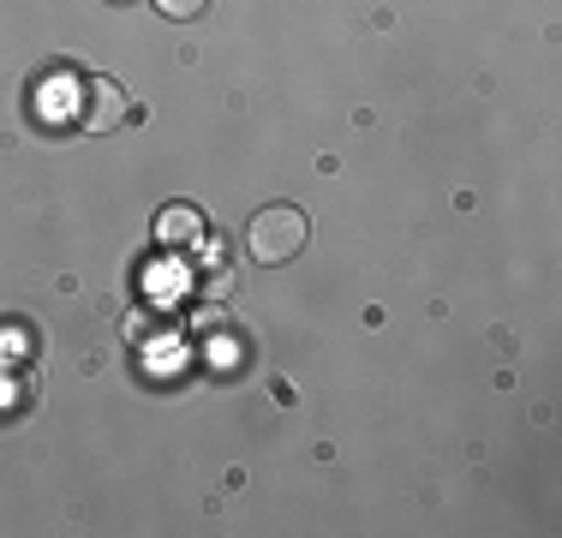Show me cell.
<instances>
[{"mask_svg":"<svg viewBox=\"0 0 562 538\" xmlns=\"http://www.w3.org/2000/svg\"><path fill=\"white\" fill-rule=\"evenodd\" d=\"M305 234H312V222H305L300 204H263L258 215L246 222V251L251 264H288L305 251Z\"/></svg>","mask_w":562,"mask_h":538,"instance_id":"1","label":"cell"},{"mask_svg":"<svg viewBox=\"0 0 562 538\" xmlns=\"http://www.w3.org/2000/svg\"><path fill=\"white\" fill-rule=\"evenodd\" d=\"M78 120H85L90 132H114L120 120H132V102H126V90L114 85V78H85L78 85Z\"/></svg>","mask_w":562,"mask_h":538,"instance_id":"2","label":"cell"},{"mask_svg":"<svg viewBox=\"0 0 562 538\" xmlns=\"http://www.w3.org/2000/svg\"><path fill=\"white\" fill-rule=\"evenodd\" d=\"M210 239V222H204V210H192V204H168L162 215H156V246L162 251H198Z\"/></svg>","mask_w":562,"mask_h":538,"instance_id":"3","label":"cell"},{"mask_svg":"<svg viewBox=\"0 0 562 538\" xmlns=\"http://www.w3.org/2000/svg\"><path fill=\"white\" fill-rule=\"evenodd\" d=\"M192 269L204 276V293H210V300H227V293L239 288V281H234V251L216 246V239H204V246L192 251Z\"/></svg>","mask_w":562,"mask_h":538,"instance_id":"4","label":"cell"},{"mask_svg":"<svg viewBox=\"0 0 562 538\" xmlns=\"http://www.w3.org/2000/svg\"><path fill=\"white\" fill-rule=\"evenodd\" d=\"M204 7H210V0H156V12H162V19H198Z\"/></svg>","mask_w":562,"mask_h":538,"instance_id":"5","label":"cell"},{"mask_svg":"<svg viewBox=\"0 0 562 538\" xmlns=\"http://www.w3.org/2000/svg\"><path fill=\"white\" fill-rule=\"evenodd\" d=\"M114 7H126V0H114Z\"/></svg>","mask_w":562,"mask_h":538,"instance_id":"6","label":"cell"}]
</instances>
